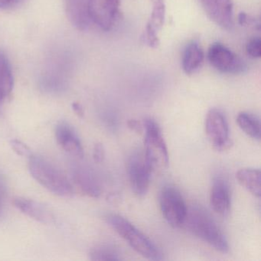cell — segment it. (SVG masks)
<instances>
[{
	"instance_id": "cell-1",
	"label": "cell",
	"mask_w": 261,
	"mask_h": 261,
	"mask_svg": "<svg viewBox=\"0 0 261 261\" xmlns=\"http://www.w3.org/2000/svg\"><path fill=\"white\" fill-rule=\"evenodd\" d=\"M32 177L48 192L62 198L74 196V186L66 175L46 159L32 155L29 158Z\"/></svg>"
},
{
	"instance_id": "cell-2",
	"label": "cell",
	"mask_w": 261,
	"mask_h": 261,
	"mask_svg": "<svg viewBox=\"0 0 261 261\" xmlns=\"http://www.w3.org/2000/svg\"><path fill=\"white\" fill-rule=\"evenodd\" d=\"M192 234L213 247L221 253L228 252L229 245L225 236L213 218L199 206L188 210L184 224Z\"/></svg>"
},
{
	"instance_id": "cell-3",
	"label": "cell",
	"mask_w": 261,
	"mask_h": 261,
	"mask_svg": "<svg viewBox=\"0 0 261 261\" xmlns=\"http://www.w3.org/2000/svg\"><path fill=\"white\" fill-rule=\"evenodd\" d=\"M106 219L109 225L137 253L152 260L162 259L161 252L155 244L126 218L109 215Z\"/></svg>"
},
{
	"instance_id": "cell-4",
	"label": "cell",
	"mask_w": 261,
	"mask_h": 261,
	"mask_svg": "<svg viewBox=\"0 0 261 261\" xmlns=\"http://www.w3.org/2000/svg\"><path fill=\"white\" fill-rule=\"evenodd\" d=\"M145 129L144 158L152 172H161L169 164V152L161 129L155 120L146 119Z\"/></svg>"
},
{
	"instance_id": "cell-5",
	"label": "cell",
	"mask_w": 261,
	"mask_h": 261,
	"mask_svg": "<svg viewBox=\"0 0 261 261\" xmlns=\"http://www.w3.org/2000/svg\"><path fill=\"white\" fill-rule=\"evenodd\" d=\"M160 208L169 225L179 227L184 224L188 208L182 195L172 186L165 188L160 195Z\"/></svg>"
},
{
	"instance_id": "cell-6",
	"label": "cell",
	"mask_w": 261,
	"mask_h": 261,
	"mask_svg": "<svg viewBox=\"0 0 261 261\" xmlns=\"http://www.w3.org/2000/svg\"><path fill=\"white\" fill-rule=\"evenodd\" d=\"M205 132L215 150L224 152L231 147L228 124L224 114L219 110L212 109L207 113Z\"/></svg>"
},
{
	"instance_id": "cell-7",
	"label": "cell",
	"mask_w": 261,
	"mask_h": 261,
	"mask_svg": "<svg viewBox=\"0 0 261 261\" xmlns=\"http://www.w3.org/2000/svg\"><path fill=\"white\" fill-rule=\"evenodd\" d=\"M120 0H88L90 20L105 31H109L118 16Z\"/></svg>"
},
{
	"instance_id": "cell-8",
	"label": "cell",
	"mask_w": 261,
	"mask_h": 261,
	"mask_svg": "<svg viewBox=\"0 0 261 261\" xmlns=\"http://www.w3.org/2000/svg\"><path fill=\"white\" fill-rule=\"evenodd\" d=\"M207 56L211 65L221 72L240 74L246 69L244 62L222 44L211 45Z\"/></svg>"
},
{
	"instance_id": "cell-9",
	"label": "cell",
	"mask_w": 261,
	"mask_h": 261,
	"mask_svg": "<svg viewBox=\"0 0 261 261\" xmlns=\"http://www.w3.org/2000/svg\"><path fill=\"white\" fill-rule=\"evenodd\" d=\"M152 173L144 156L135 154L131 157L128 163V174L132 190L137 196L143 197L147 193Z\"/></svg>"
},
{
	"instance_id": "cell-10",
	"label": "cell",
	"mask_w": 261,
	"mask_h": 261,
	"mask_svg": "<svg viewBox=\"0 0 261 261\" xmlns=\"http://www.w3.org/2000/svg\"><path fill=\"white\" fill-rule=\"evenodd\" d=\"M207 17L225 30L233 27V4L231 0H198Z\"/></svg>"
},
{
	"instance_id": "cell-11",
	"label": "cell",
	"mask_w": 261,
	"mask_h": 261,
	"mask_svg": "<svg viewBox=\"0 0 261 261\" xmlns=\"http://www.w3.org/2000/svg\"><path fill=\"white\" fill-rule=\"evenodd\" d=\"M56 139L58 144L65 151L77 158L84 157L82 142L74 129L68 123H60L56 128Z\"/></svg>"
},
{
	"instance_id": "cell-12",
	"label": "cell",
	"mask_w": 261,
	"mask_h": 261,
	"mask_svg": "<svg viewBox=\"0 0 261 261\" xmlns=\"http://www.w3.org/2000/svg\"><path fill=\"white\" fill-rule=\"evenodd\" d=\"M15 207L24 215L43 224H53L55 221L53 214L48 207L39 201L30 198L17 197L13 200Z\"/></svg>"
},
{
	"instance_id": "cell-13",
	"label": "cell",
	"mask_w": 261,
	"mask_h": 261,
	"mask_svg": "<svg viewBox=\"0 0 261 261\" xmlns=\"http://www.w3.org/2000/svg\"><path fill=\"white\" fill-rule=\"evenodd\" d=\"M65 13L73 27L85 31L89 25L88 0H64Z\"/></svg>"
},
{
	"instance_id": "cell-14",
	"label": "cell",
	"mask_w": 261,
	"mask_h": 261,
	"mask_svg": "<svg viewBox=\"0 0 261 261\" xmlns=\"http://www.w3.org/2000/svg\"><path fill=\"white\" fill-rule=\"evenodd\" d=\"M210 202L213 210L221 216H225L230 208V189L222 178L214 181L210 194Z\"/></svg>"
},
{
	"instance_id": "cell-15",
	"label": "cell",
	"mask_w": 261,
	"mask_h": 261,
	"mask_svg": "<svg viewBox=\"0 0 261 261\" xmlns=\"http://www.w3.org/2000/svg\"><path fill=\"white\" fill-rule=\"evenodd\" d=\"M73 180L81 192L91 198H97L101 193L100 186L88 169L77 167L73 169Z\"/></svg>"
},
{
	"instance_id": "cell-16",
	"label": "cell",
	"mask_w": 261,
	"mask_h": 261,
	"mask_svg": "<svg viewBox=\"0 0 261 261\" xmlns=\"http://www.w3.org/2000/svg\"><path fill=\"white\" fill-rule=\"evenodd\" d=\"M14 88L13 68L5 53L0 51V103L11 96Z\"/></svg>"
},
{
	"instance_id": "cell-17",
	"label": "cell",
	"mask_w": 261,
	"mask_h": 261,
	"mask_svg": "<svg viewBox=\"0 0 261 261\" xmlns=\"http://www.w3.org/2000/svg\"><path fill=\"white\" fill-rule=\"evenodd\" d=\"M236 178L241 186L256 198L261 195V173L259 169L244 168L240 169Z\"/></svg>"
},
{
	"instance_id": "cell-18",
	"label": "cell",
	"mask_w": 261,
	"mask_h": 261,
	"mask_svg": "<svg viewBox=\"0 0 261 261\" xmlns=\"http://www.w3.org/2000/svg\"><path fill=\"white\" fill-rule=\"evenodd\" d=\"M204 53L197 42H192L186 46L183 53L182 68L186 74L195 73L201 66Z\"/></svg>"
},
{
	"instance_id": "cell-19",
	"label": "cell",
	"mask_w": 261,
	"mask_h": 261,
	"mask_svg": "<svg viewBox=\"0 0 261 261\" xmlns=\"http://www.w3.org/2000/svg\"><path fill=\"white\" fill-rule=\"evenodd\" d=\"M237 123L247 136L254 140H259L260 123L256 116L247 112L239 113L237 117Z\"/></svg>"
},
{
	"instance_id": "cell-20",
	"label": "cell",
	"mask_w": 261,
	"mask_h": 261,
	"mask_svg": "<svg viewBox=\"0 0 261 261\" xmlns=\"http://www.w3.org/2000/svg\"><path fill=\"white\" fill-rule=\"evenodd\" d=\"M91 260L108 261L120 260L121 255L119 250L111 244H100L95 246L90 251Z\"/></svg>"
},
{
	"instance_id": "cell-21",
	"label": "cell",
	"mask_w": 261,
	"mask_h": 261,
	"mask_svg": "<svg viewBox=\"0 0 261 261\" xmlns=\"http://www.w3.org/2000/svg\"><path fill=\"white\" fill-rule=\"evenodd\" d=\"M152 4V10L150 19L147 23V27L158 31L163 24L166 17V7L164 0H151Z\"/></svg>"
},
{
	"instance_id": "cell-22",
	"label": "cell",
	"mask_w": 261,
	"mask_h": 261,
	"mask_svg": "<svg viewBox=\"0 0 261 261\" xmlns=\"http://www.w3.org/2000/svg\"><path fill=\"white\" fill-rule=\"evenodd\" d=\"M247 55L252 59H259L261 56V41L259 38H253L246 46Z\"/></svg>"
},
{
	"instance_id": "cell-23",
	"label": "cell",
	"mask_w": 261,
	"mask_h": 261,
	"mask_svg": "<svg viewBox=\"0 0 261 261\" xmlns=\"http://www.w3.org/2000/svg\"><path fill=\"white\" fill-rule=\"evenodd\" d=\"M10 146H11L13 150L16 152L17 155L20 156L28 157L30 158L33 153H32L31 149L25 143H22L20 140H12L10 141Z\"/></svg>"
},
{
	"instance_id": "cell-24",
	"label": "cell",
	"mask_w": 261,
	"mask_h": 261,
	"mask_svg": "<svg viewBox=\"0 0 261 261\" xmlns=\"http://www.w3.org/2000/svg\"><path fill=\"white\" fill-rule=\"evenodd\" d=\"M7 183L5 178L0 175V218L5 208L6 199H7Z\"/></svg>"
},
{
	"instance_id": "cell-25",
	"label": "cell",
	"mask_w": 261,
	"mask_h": 261,
	"mask_svg": "<svg viewBox=\"0 0 261 261\" xmlns=\"http://www.w3.org/2000/svg\"><path fill=\"white\" fill-rule=\"evenodd\" d=\"M105 158V150L103 144L100 143H96L94 145L93 150V159L96 163H103Z\"/></svg>"
},
{
	"instance_id": "cell-26",
	"label": "cell",
	"mask_w": 261,
	"mask_h": 261,
	"mask_svg": "<svg viewBox=\"0 0 261 261\" xmlns=\"http://www.w3.org/2000/svg\"><path fill=\"white\" fill-rule=\"evenodd\" d=\"M23 0H0V10H8L17 7Z\"/></svg>"
},
{
	"instance_id": "cell-27",
	"label": "cell",
	"mask_w": 261,
	"mask_h": 261,
	"mask_svg": "<svg viewBox=\"0 0 261 261\" xmlns=\"http://www.w3.org/2000/svg\"><path fill=\"white\" fill-rule=\"evenodd\" d=\"M127 126L129 129L137 134H141L144 131V127H143V123L139 120H135V119H131L127 121Z\"/></svg>"
},
{
	"instance_id": "cell-28",
	"label": "cell",
	"mask_w": 261,
	"mask_h": 261,
	"mask_svg": "<svg viewBox=\"0 0 261 261\" xmlns=\"http://www.w3.org/2000/svg\"><path fill=\"white\" fill-rule=\"evenodd\" d=\"M73 111H74L76 114H77L79 117H82L84 116V109L82 108V105L79 103H74L72 105Z\"/></svg>"
},
{
	"instance_id": "cell-29",
	"label": "cell",
	"mask_w": 261,
	"mask_h": 261,
	"mask_svg": "<svg viewBox=\"0 0 261 261\" xmlns=\"http://www.w3.org/2000/svg\"><path fill=\"white\" fill-rule=\"evenodd\" d=\"M247 22V15L244 13H241L239 16V23L241 24V25H245Z\"/></svg>"
}]
</instances>
